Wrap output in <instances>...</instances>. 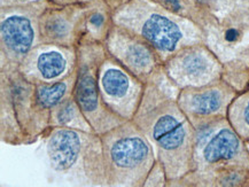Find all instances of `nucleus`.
Masks as SVG:
<instances>
[{
  "label": "nucleus",
  "instance_id": "1",
  "mask_svg": "<svg viewBox=\"0 0 249 187\" xmlns=\"http://www.w3.org/2000/svg\"><path fill=\"white\" fill-rule=\"evenodd\" d=\"M46 155L54 179L76 186H107L101 136L71 128L46 133Z\"/></svg>",
  "mask_w": 249,
  "mask_h": 187
},
{
  "label": "nucleus",
  "instance_id": "2",
  "mask_svg": "<svg viewBox=\"0 0 249 187\" xmlns=\"http://www.w3.org/2000/svg\"><path fill=\"white\" fill-rule=\"evenodd\" d=\"M0 67L1 140L14 146L34 144L49 132L51 112L38 103L36 85L27 81L17 66Z\"/></svg>",
  "mask_w": 249,
  "mask_h": 187
},
{
  "label": "nucleus",
  "instance_id": "3",
  "mask_svg": "<svg viewBox=\"0 0 249 187\" xmlns=\"http://www.w3.org/2000/svg\"><path fill=\"white\" fill-rule=\"evenodd\" d=\"M107 186H145L155 167L154 147L135 122L126 121L101 135Z\"/></svg>",
  "mask_w": 249,
  "mask_h": 187
},
{
  "label": "nucleus",
  "instance_id": "4",
  "mask_svg": "<svg viewBox=\"0 0 249 187\" xmlns=\"http://www.w3.org/2000/svg\"><path fill=\"white\" fill-rule=\"evenodd\" d=\"M132 121L148 138L154 151H158L167 175H175L178 154L187 141V126L176 114L170 101L163 97L153 77L145 85L142 103Z\"/></svg>",
  "mask_w": 249,
  "mask_h": 187
},
{
  "label": "nucleus",
  "instance_id": "5",
  "mask_svg": "<svg viewBox=\"0 0 249 187\" xmlns=\"http://www.w3.org/2000/svg\"><path fill=\"white\" fill-rule=\"evenodd\" d=\"M156 0H122L111 11V18L114 24L151 44L160 59H165L186 37L184 28Z\"/></svg>",
  "mask_w": 249,
  "mask_h": 187
},
{
  "label": "nucleus",
  "instance_id": "6",
  "mask_svg": "<svg viewBox=\"0 0 249 187\" xmlns=\"http://www.w3.org/2000/svg\"><path fill=\"white\" fill-rule=\"evenodd\" d=\"M106 54L104 43L85 36L77 46V78L74 98L93 131L100 136L126 122L111 113L102 102L98 72Z\"/></svg>",
  "mask_w": 249,
  "mask_h": 187
},
{
  "label": "nucleus",
  "instance_id": "7",
  "mask_svg": "<svg viewBox=\"0 0 249 187\" xmlns=\"http://www.w3.org/2000/svg\"><path fill=\"white\" fill-rule=\"evenodd\" d=\"M49 0L0 7L1 66H17L41 44L39 17Z\"/></svg>",
  "mask_w": 249,
  "mask_h": 187
},
{
  "label": "nucleus",
  "instance_id": "8",
  "mask_svg": "<svg viewBox=\"0 0 249 187\" xmlns=\"http://www.w3.org/2000/svg\"><path fill=\"white\" fill-rule=\"evenodd\" d=\"M98 84L105 106L123 121H131L142 103L146 84L108 53L99 67Z\"/></svg>",
  "mask_w": 249,
  "mask_h": 187
},
{
  "label": "nucleus",
  "instance_id": "9",
  "mask_svg": "<svg viewBox=\"0 0 249 187\" xmlns=\"http://www.w3.org/2000/svg\"><path fill=\"white\" fill-rule=\"evenodd\" d=\"M104 45L111 58L145 84L154 76L161 60L151 44L116 24L111 25Z\"/></svg>",
  "mask_w": 249,
  "mask_h": 187
},
{
  "label": "nucleus",
  "instance_id": "10",
  "mask_svg": "<svg viewBox=\"0 0 249 187\" xmlns=\"http://www.w3.org/2000/svg\"><path fill=\"white\" fill-rule=\"evenodd\" d=\"M18 69L35 85L55 83L77 70V47L41 43L25 56Z\"/></svg>",
  "mask_w": 249,
  "mask_h": 187
},
{
  "label": "nucleus",
  "instance_id": "11",
  "mask_svg": "<svg viewBox=\"0 0 249 187\" xmlns=\"http://www.w3.org/2000/svg\"><path fill=\"white\" fill-rule=\"evenodd\" d=\"M90 4L55 5L49 1L39 17L41 43L77 47L85 36Z\"/></svg>",
  "mask_w": 249,
  "mask_h": 187
},
{
  "label": "nucleus",
  "instance_id": "12",
  "mask_svg": "<svg viewBox=\"0 0 249 187\" xmlns=\"http://www.w3.org/2000/svg\"><path fill=\"white\" fill-rule=\"evenodd\" d=\"M196 145L202 151V158L208 164L233 160L241 148L240 139L230 128H222L215 132V126L204 123L196 130Z\"/></svg>",
  "mask_w": 249,
  "mask_h": 187
},
{
  "label": "nucleus",
  "instance_id": "13",
  "mask_svg": "<svg viewBox=\"0 0 249 187\" xmlns=\"http://www.w3.org/2000/svg\"><path fill=\"white\" fill-rule=\"evenodd\" d=\"M169 72L191 81L202 79L213 72L215 63L202 51H191L169 63Z\"/></svg>",
  "mask_w": 249,
  "mask_h": 187
},
{
  "label": "nucleus",
  "instance_id": "14",
  "mask_svg": "<svg viewBox=\"0 0 249 187\" xmlns=\"http://www.w3.org/2000/svg\"><path fill=\"white\" fill-rule=\"evenodd\" d=\"M54 128H71L94 132L79 108L74 96L69 97L68 99L51 109L50 129Z\"/></svg>",
  "mask_w": 249,
  "mask_h": 187
},
{
  "label": "nucleus",
  "instance_id": "15",
  "mask_svg": "<svg viewBox=\"0 0 249 187\" xmlns=\"http://www.w3.org/2000/svg\"><path fill=\"white\" fill-rule=\"evenodd\" d=\"M111 11L113 8L106 0H95L91 2L86 14L85 37L104 43L111 25L114 24Z\"/></svg>",
  "mask_w": 249,
  "mask_h": 187
},
{
  "label": "nucleus",
  "instance_id": "16",
  "mask_svg": "<svg viewBox=\"0 0 249 187\" xmlns=\"http://www.w3.org/2000/svg\"><path fill=\"white\" fill-rule=\"evenodd\" d=\"M77 78V70L68 77L52 84L36 85V98L38 103L47 110L54 108L62 101L74 96V88Z\"/></svg>",
  "mask_w": 249,
  "mask_h": 187
},
{
  "label": "nucleus",
  "instance_id": "17",
  "mask_svg": "<svg viewBox=\"0 0 249 187\" xmlns=\"http://www.w3.org/2000/svg\"><path fill=\"white\" fill-rule=\"evenodd\" d=\"M223 102V92L217 88H209L188 97L186 106L191 113L197 116H210L221 110Z\"/></svg>",
  "mask_w": 249,
  "mask_h": 187
},
{
  "label": "nucleus",
  "instance_id": "18",
  "mask_svg": "<svg viewBox=\"0 0 249 187\" xmlns=\"http://www.w3.org/2000/svg\"><path fill=\"white\" fill-rule=\"evenodd\" d=\"M233 124L241 135H249V96L234 103L231 112Z\"/></svg>",
  "mask_w": 249,
  "mask_h": 187
},
{
  "label": "nucleus",
  "instance_id": "19",
  "mask_svg": "<svg viewBox=\"0 0 249 187\" xmlns=\"http://www.w3.org/2000/svg\"><path fill=\"white\" fill-rule=\"evenodd\" d=\"M50 2L55 5H74V4H89L95 0H49Z\"/></svg>",
  "mask_w": 249,
  "mask_h": 187
},
{
  "label": "nucleus",
  "instance_id": "20",
  "mask_svg": "<svg viewBox=\"0 0 249 187\" xmlns=\"http://www.w3.org/2000/svg\"><path fill=\"white\" fill-rule=\"evenodd\" d=\"M238 38H239V31L237 29H233V28H230V29L225 33L226 42L234 43V42H237Z\"/></svg>",
  "mask_w": 249,
  "mask_h": 187
},
{
  "label": "nucleus",
  "instance_id": "21",
  "mask_svg": "<svg viewBox=\"0 0 249 187\" xmlns=\"http://www.w3.org/2000/svg\"><path fill=\"white\" fill-rule=\"evenodd\" d=\"M31 1H36V0H0V7H1V6L28 4V2H31Z\"/></svg>",
  "mask_w": 249,
  "mask_h": 187
},
{
  "label": "nucleus",
  "instance_id": "22",
  "mask_svg": "<svg viewBox=\"0 0 249 187\" xmlns=\"http://www.w3.org/2000/svg\"><path fill=\"white\" fill-rule=\"evenodd\" d=\"M197 2H200V4L202 5H212L213 2H217L218 0H196Z\"/></svg>",
  "mask_w": 249,
  "mask_h": 187
},
{
  "label": "nucleus",
  "instance_id": "23",
  "mask_svg": "<svg viewBox=\"0 0 249 187\" xmlns=\"http://www.w3.org/2000/svg\"><path fill=\"white\" fill-rule=\"evenodd\" d=\"M106 1L108 2V5H109L111 8H114L115 6H116V5H119L120 2L122 1V0H106Z\"/></svg>",
  "mask_w": 249,
  "mask_h": 187
}]
</instances>
